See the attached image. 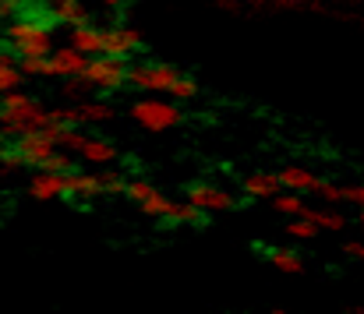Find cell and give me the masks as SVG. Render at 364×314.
<instances>
[{"label":"cell","mask_w":364,"mask_h":314,"mask_svg":"<svg viewBox=\"0 0 364 314\" xmlns=\"http://www.w3.org/2000/svg\"><path fill=\"white\" fill-rule=\"evenodd\" d=\"M7 43L14 46L18 57H50L53 53V25L32 21V18H18L7 25Z\"/></svg>","instance_id":"cell-1"},{"label":"cell","mask_w":364,"mask_h":314,"mask_svg":"<svg viewBox=\"0 0 364 314\" xmlns=\"http://www.w3.org/2000/svg\"><path fill=\"white\" fill-rule=\"evenodd\" d=\"M127 113L141 131H152V134H163V131H170L184 120V109H177L173 99H156V96H145V99L131 103Z\"/></svg>","instance_id":"cell-2"},{"label":"cell","mask_w":364,"mask_h":314,"mask_svg":"<svg viewBox=\"0 0 364 314\" xmlns=\"http://www.w3.org/2000/svg\"><path fill=\"white\" fill-rule=\"evenodd\" d=\"M124 198H127V202H134V205L141 209V215L159 219L163 226H173L177 202H173V198H166V191H163V188H156V184H149V180H131V184H127V191H124Z\"/></svg>","instance_id":"cell-3"},{"label":"cell","mask_w":364,"mask_h":314,"mask_svg":"<svg viewBox=\"0 0 364 314\" xmlns=\"http://www.w3.org/2000/svg\"><path fill=\"white\" fill-rule=\"evenodd\" d=\"M82 78L92 85V92H121L124 85H131V67L117 57L96 53V57H89Z\"/></svg>","instance_id":"cell-4"},{"label":"cell","mask_w":364,"mask_h":314,"mask_svg":"<svg viewBox=\"0 0 364 314\" xmlns=\"http://www.w3.org/2000/svg\"><path fill=\"white\" fill-rule=\"evenodd\" d=\"M32 109H36V99L21 89H11L7 96H0V131H4V138L25 134Z\"/></svg>","instance_id":"cell-5"},{"label":"cell","mask_w":364,"mask_h":314,"mask_svg":"<svg viewBox=\"0 0 364 314\" xmlns=\"http://www.w3.org/2000/svg\"><path fill=\"white\" fill-rule=\"evenodd\" d=\"M177 67L163 64V60H152V64H134L131 67V85L145 96H170V85L177 82Z\"/></svg>","instance_id":"cell-6"},{"label":"cell","mask_w":364,"mask_h":314,"mask_svg":"<svg viewBox=\"0 0 364 314\" xmlns=\"http://www.w3.org/2000/svg\"><path fill=\"white\" fill-rule=\"evenodd\" d=\"M188 202H195L198 209H205L209 215H216V212H230L237 209V198L227 191V188H216V184H205V180H195V184H188Z\"/></svg>","instance_id":"cell-7"},{"label":"cell","mask_w":364,"mask_h":314,"mask_svg":"<svg viewBox=\"0 0 364 314\" xmlns=\"http://www.w3.org/2000/svg\"><path fill=\"white\" fill-rule=\"evenodd\" d=\"M141 50V32L134 25H107L103 28V53L107 57H117V60H127Z\"/></svg>","instance_id":"cell-8"},{"label":"cell","mask_w":364,"mask_h":314,"mask_svg":"<svg viewBox=\"0 0 364 314\" xmlns=\"http://www.w3.org/2000/svg\"><path fill=\"white\" fill-rule=\"evenodd\" d=\"M14 148L21 152L25 166H39V163H43V159H50L60 145H57L53 138H46V134H43V127H36V131L18 134V138H14Z\"/></svg>","instance_id":"cell-9"},{"label":"cell","mask_w":364,"mask_h":314,"mask_svg":"<svg viewBox=\"0 0 364 314\" xmlns=\"http://www.w3.org/2000/svg\"><path fill=\"white\" fill-rule=\"evenodd\" d=\"M85 64H89V53H82L75 43L57 46L50 53V78H75V75L85 71Z\"/></svg>","instance_id":"cell-10"},{"label":"cell","mask_w":364,"mask_h":314,"mask_svg":"<svg viewBox=\"0 0 364 314\" xmlns=\"http://www.w3.org/2000/svg\"><path fill=\"white\" fill-rule=\"evenodd\" d=\"M64 180H68V173L36 170V173L28 177V198H32V202H53V198H64Z\"/></svg>","instance_id":"cell-11"},{"label":"cell","mask_w":364,"mask_h":314,"mask_svg":"<svg viewBox=\"0 0 364 314\" xmlns=\"http://www.w3.org/2000/svg\"><path fill=\"white\" fill-rule=\"evenodd\" d=\"M64 198H68V202H71V198H82V202L107 198L103 180H100V170H96V173H82V170L68 173V180H64Z\"/></svg>","instance_id":"cell-12"},{"label":"cell","mask_w":364,"mask_h":314,"mask_svg":"<svg viewBox=\"0 0 364 314\" xmlns=\"http://www.w3.org/2000/svg\"><path fill=\"white\" fill-rule=\"evenodd\" d=\"M276 177H279V188L283 191H301V195H315V188L322 184V177L315 170L301 166V163H290V166L276 170Z\"/></svg>","instance_id":"cell-13"},{"label":"cell","mask_w":364,"mask_h":314,"mask_svg":"<svg viewBox=\"0 0 364 314\" xmlns=\"http://www.w3.org/2000/svg\"><path fill=\"white\" fill-rule=\"evenodd\" d=\"M78 159H85V163H92V166H114V163L121 159V148L110 145L107 138H89V134H85V141H82V148H78Z\"/></svg>","instance_id":"cell-14"},{"label":"cell","mask_w":364,"mask_h":314,"mask_svg":"<svg viewBox=\"0 0 364 314\" xmlns=\"http://www.w3.org/2000/svg\"><path fill=\"white\" fill-rule=\"evenodd\" d=\"M241 191L247 198H255V202H272L283 188H279V177L276 173H251V177H244L241 180Z\"/></svg>","instance_id":"cell-15"},{"label":"cell","mask_w":364,"mask_h":314,"mask_svg":"<svg viewBox=\"0 0 364 314\" xmlns=\"http://www.w3.org/2000/svg\"><path fill=\"white\" fill-rule=\"evenodd\" d=\"M262 254H265V261L272 269H279L287 276H301L304 272V258L297 251H290V247H262Z\"/></svg>","instance_id":"cell-16"},{"label":"cell","mask_w":364,"mask_h":314,"mask_svg":"<svg viewBox=\"0 0 364 314\" xmlns=\"http://www.w3.org/2000/svg\"><path fill=\"white\" fill-rule=\"evenodd\" d=\"M25 82V71L18 64V53H7L0 50V96H7L11 89H18Z\"/></svg>","instance_id":"cell-17"},{"label":"cell","mask_w":364,"mask_h":314,"mask_svg":"<svg viewBox=\"0 0 364 314\" xmlns=\"http://www.w3.org/2000/svg\"><path fill=\"white\" fill-rule=\"evenodd\" d=\"M71 43H75L82 53H89V57H92V53H103V28H96V25H89V21H85V25H75V28H71Z\"/></svg>","instance_id":"cell-18"},{"label":"cell","mask_w":364,"mask_h":314,"mask_svg":"<svg viewBox=\"0 0 364 314\" xmlns=\"http://www.w3.org/2000/svg\"><path fill=\"white\" fill-rule=\"evenodd\" d=\"M53 21H64L68 28H75L89 21V11L82 0H53Z\"/></svg>","instance_id":"cell-19"},{"label":"cell","mask_w":364,"mask_h":314,"mask_svg":"<svg viewBox=\"0 0 364 314\" xmlns=\"http://www.w3.org/2000/svg\"><path fill=\"white\" fill-rule=\"evenodd\" d=\"M304 215H308L311 222H318V226H322L326 233H343V229L350 226L343 212H336V209H322V205H318V209H311V205H308V209H304Z\"/></svg>","instance_id":"cell-20"},{"label":"cell","mask_w":364,"mask_h":314,"mask_svg":"<svg viewBox=\"0 0 364 314\" xmlns=\"http://www.w3.org/2000/svg\"><path fill=\"white\" fill-rule=\"evenodd\" d=\"M283 233H287L290 240H297V244H311V240L322 233V226H318V222H311L308 215H294V219L283 226Z\"/></svg>","instance_id":"cell-21"},{"label":"cell","mask_w":364,"mask_h":314,"mask_svg":"<svg viewBox=\"0 0 364 314\" xmlns=\"http://www.w3.org/2000/svg\"><path fill=\"white\" fill-rule=\"evenodd\" d=\"M272 209L279 212V215H287V219H294V215H304V195L301 191H279L276 198H272Z\"/></svg>","instance_id":"cell-22"},{"label":"cell","mask_w":364,"mask_h":314,"mask_svg":"<svg viewBox=\"0 0 364 314\" xmlns=\"http://www.w3.org/2000/svg\"><path fill=\"white\" fill-rule=\"evenodd\" d=\"M173 226H195V229H202V226H209V212L198 209L195 202H184V205H177Z\"/></svg>","instance_id":"cell-23"},{"label":"cell","mask_w":364,"mask_h":314,"mask_svg":"<svg viewBox=\"0 0 364 314\" xmlns=\"http://www.w3.org/2000/svg\"><path fill=\"white\" fill-rule=\"evenodd\" d=\"M198 89H202V85H198L191 75H184V71H181V75H177V82L170 85V99H173V103H191V99L198 96Z\"/></svg>","instance_id":"cell-24"},{"label":"cell","mask_w":364,"mask_h":314,"mask_svg":"<svg viewBox=\"0 0 364 314\" xmlns=\"http://www.w3.org/2000/svg\"><path fill=\"white\" fill-rule=\"evenodd\" d=\"M89 92H92V85H89L82 75H75V78H64V85H60V99H64V103H82Z\"/></svg>","instance_id":"cell-25"},{"label":"cell","mask_w":364,"mask_h":314,"mask_svg":"<svg viewBox=\"0 0 364 314\" xmlns=\"http://www.w3.org/2000/svg\"><path fill=\"white\" fill-rule=\"evenodd\" d=\"M308 0H247V11L255 14H276V11H297Z\"/></svg>","instance_id":"cell-26"},{"label":"cell","mask_w":364,"mask_h":314,"mask_svg":"<svg viewBox=\"0 0 364 314\" xmlns=\"http://www.w3.org/2000/svg\"><path fill=\"white\" fill-rule=\"evenodd\" d=\"M100 180H103V191H107V198H117L127 191V184L131 180H124V173H117L114 166H100Z\"/></svg>","instance_id":"cell-27"},{"label":"cell","mask_w":364,"mask_h":314,"mask_svg":"<svg viewBox=\"0 0 364 314\" xmlns=\"http://www.w3.org/2000/svg\"><path fill=\"white\" fill-rule=\"evenodd\" d=\"M36 170H53V173H75V156H68V148H57L50 159H43Z\"/></svg>","instance_id":"cell-28"},{"label":"cell","mask_w":364,"mask_h":314,"mask_svg":"<svg viewBox=\"0 0 364 314\" xmlns=\"http://www.w3.org/2000/svg\"><path fill=\"white\" fill-rule=\"evenodd\" d=\"M25 78H50V57H18Z\"/></svg>","instance_id":"cell-29"},{"label":"cell","mask_w":364,"mask_h":314,"mask_svg":"<svg viewBox=\"0 0 364 314\" xmlns=\"http://www.w3.org/2000/svg\"><path fill=\"white\" fill-rule=\"evenodd\" d=\"M315 198L322 205H343V184H333V180H322L315 188Z\"/></svg>","instance_id":"cell-30"},{"label":"cell","mask_w":364,"mask_h":314,"mask_svg":"<svg viewBox=\"0 0 364 314\" xmlns=\"http://www.w3.org/2000/svg\"><path fill=\"white\" fill-rule=\"evenodd\" d=\"M343 205L364 209V184H343Z\"/></svg>","instance_id":"cell-31"},{"label":"cell","mask_w":364,"mask_h":314,"mask_svg":"<svg viewBox=\"0 0 364 314\" xmlns=\"http://www.w3.org/2000/svg\"><path fill=\"white\" fill-rule=\"evenodd\" d=\"M82 141H85V134H82L78 127H68V131H64V141H60V148H68V152H78V148H82Z\"/></svg>","instance_id":"cell-32"},{"label":"cell","mask_w":364,"mask_h":314,"mask_svg":"<svg viewBox=\"0 0 364 314\" xmlns=\"http://www.w3.org/2000/svg\"><path fill=\"white\" fill-rule=\"evenodd\" d=\"M343 254L364 265V240H347V244H343Z\"/></svg>","instance_id":"cell-33"},{"label":"cell","mask_w":364,"mask_h":314,"mask_svg":"<svg viewBox=\"0 0 364 314\" xmlns=\"http://www.w3.org/2000/svg\"><path fill=\"white\" fill-rule=\"evenodd\" d=\"M216 7L227 11V14H241L244 7H247V0H216Z\"/></svg>","instance_id":"cell-34"},{"label":"cell","mask_w":364,"mask_h":314,"mask_svg":"<svg viewBox=\"0 0 364 314\" xmlns=\"http://www.w3.org/2000/svg\"><path fill=\"white\" fill-rule=\"evenodd\" d=\"M21 11V0H0V14L7 18V14H18Z\"/></svg>","instance_id":"cell-35"},{"label":"cell","mask_w":364,"mask_h":314,"mask_svg":"<svg viewBox=\"0 0 364 314\" xmlns=\"http://www.w3.org/2000/svg\"><path fill=\"white\" fill-rule=\"evenodd\" d=\"M100 4H103V7H110V11H121L124 7V0H100Z\"/></svg>","instance_id":"cell-36"},{"label":"cell","mask_w":364,"mask_h":314,"mask_svg":"<svg viewBox=\"0 0 364 314\" xmlns=\"http://www.w3.org/2000/svg\"><path fill=\"white\" fill-rule=\"evenodd\" d=\"M333 4H340V7H358V4H364V0H333Z\"/></svg>","instance_id":"cell-37"},{"label":"cell","mask_w":364,"mask_h":314,"mask_svg":"<svg viewBox=\"0 0 364 314\" xmlns=\"http://www.w3.org/2000/svg\"><path fill=\"white\" fill-rule=\"evenodd\" d=\"M354 25H361V28H364V14H358V18H354Z\"/></svg>","instance_id":"cell-38"},{"label":"cell","mask_w":364,"mask_h":314,"mask_svg":"<svg viewBox=\"0 0 364 314\" xmlns=\"http://www.w3.org/2000/svg\"><path fill=\"white\" fill-rule=\"evenodd\" d=\"M4 32H7V25H4V14H0V36H4Z\"/></svg>","instance_id":"cell-39"},{"label":"cell","mask_w":364,"mask_h":314,"mask_svg":"<svg viewBox=\"0 0 364 314\" xmlns=\"http://www.w3.org/2000/svg\"><path fill=\"white\" fill-rule=\"evenodd\" d=\"M358 222H361V233H364V209H361V219H358Z\"/></svg>","instance_id":"cell-40"},{"label":"cell","mask_w":364,"mask_h":314,"mask_svg":"<svg viewBox=\"0 0 364 314\" xmlns=\"http://www.w3.org/2000/svg\"><path fill=\"white\" fill-rule=\"evenodd\" d=\"M0 134H4V131H0Z\"/></svg>","instance_id":"cell-41"}]
</instances>
